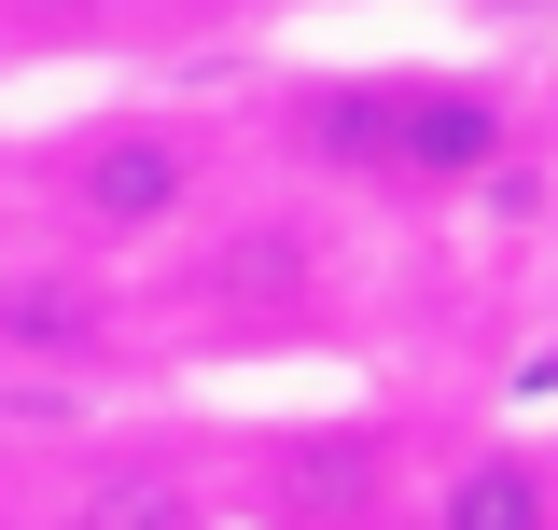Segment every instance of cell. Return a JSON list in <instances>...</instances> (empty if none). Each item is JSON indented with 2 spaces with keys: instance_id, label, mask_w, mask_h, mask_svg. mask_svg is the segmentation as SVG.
<instances>
[{
  "instance_id": "6da1fadb",
  "label": "cell",
  "mask_w": 558,
  "mask_h": 530,
  "mask_svg": "<svg viewBox=\"0 0 558 530\" xmlns=\"http://www.w3.org/2000/svg\"><path fill=\"white\" fill-rule=\"evenodd\" d=\"M196 182H209V154L182 127H84V140H57V196H70V224L84 238H154V224H182L196 209Z\"/></svg>"
},
{
  "instance_id": "7a4b0ae2",
  "label": "cell",
  "mask_w": 558,
  "mask_h": 530,
  "mask_svg": "<svg viewBox=\"0 0 558 530\" xmlns=\"http://www.w3.org/2000/svg\"><path fill=\"white\" fill-rule=\"evenodd\" d=\"M502 154H517V112H502L488 84H433V70L391 84V140H377L391 182H488Z\"/></svg>"
},
{
  "instance_id": "3957f363",
  "label": "cell",
  "mask_w": 558,
  "mask_h": 530,
  "mask_svg": "<svg viewBox=\"0 0 558 530\" xmlns=\"http://www.w3.org/2000/svg\"><path fill=\"white\" fill-rule=\"evenodd\" d=\"M196 308L238 335H279V322H322V238L307 224H238L196 252Z\"/></svg>"
},
{
  "instance_id": "277c9868",
  "label": "cell",
  "mask_w": 558,
  "mask_h": 530,
  "mask_svg": "<svg viewBox=\"0 0 558 530\" xmlns=\"http://www.w3.org/2000/svg\"><path fill=\"white\" fill-rule=\"evenodd\" d=\"M377 489H391V433H279L266 447V517L279 530H377Z\"/></svg>"
},
{
  "instance_id": "5b68a950",
  "label": "cell",
  "mask_w": 558,
  "mask_h": 530,
  "mask_svg": "<svg viewBox=\"0 0 558 530\" xmlns=\"http://www.w3.org/2000/svg\"><path fill=\"white\" fill-rule=\"evenodd\" d=\"M112 349V293L84 265H0V363H98Z\"/></svg>"
},
{
  "instance_id": "8992f818",
  "label": "cell",
  "mask_w": 558,
  "mask_h": 530,
  "mask_svg": "<svg viewBox=\"0 0 558 530\" xmlns=\"http://www.w3.org/2000/svg\"><path fill=\"white\" fill-rule=\"evenodd\" d=\"M418 530H558V474L531 461V447H475V461L433 474Z\"/></svg>"
},
{
  "instance_id": "52a82bcc",
  "label": "cell",
  "mask_w": 558,
  "mask_h": 530,
  "mask_svg": "<svg viewBox=\"0 0 558 530\" xmlns=\"http://www.w3.org/2000/svg\"><path fill=\"white\" fill-rule=\"evenodd\" d=\"M70 530H209V517H196L182 474H98V489L70 503Z\"/></svg>"
},
{
  "instance_id": "ba28073f",
  "label": "cell",
  "mask_w": 558,
  "mask_h": 530,
  "mask_svg": "<svg viewBox=\"0 0 558 530\" xmlns=\"http://www.w3.org/2000/svg\"><path fill=\"white\" fill-rule=\"evenodd\" d=\"M168 14H209V0H98V28H168Z\"/></svg>"
},
{
  "instance_id": "9c48e42d",
  "label": "cell",
  "mask_w": 558,
  "mask_h": 530,
  "mask_svg": "<svg viewBox=\"0 0 558 530\" xmlns=\"http://www.w3.org/2000/svg\"><path fill=\"white\" fill-rule=\"evenodd\" d=\"M28 28H98V0H14Z\"/></svg>"
},
{
  "instance_id": "30bf717a",
  "label": "cell",
  "mask_w": 558,
  "mask_h": 530,
  "mask_svg": "<svg viewBox=\"0 0 558 530\" xmlns=\"http://www.w3.org/2000/svg\"><path fill=\"white\" fill-rule=\"evenodd\" d=\"M502 14H545V0H502Z\"/></svg>"
}]
</instances>
